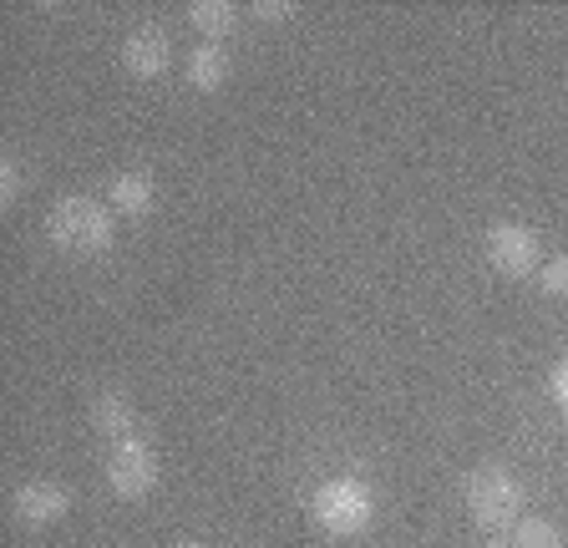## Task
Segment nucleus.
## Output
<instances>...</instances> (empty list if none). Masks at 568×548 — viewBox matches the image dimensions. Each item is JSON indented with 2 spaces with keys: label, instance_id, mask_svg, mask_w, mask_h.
Returning a JSON list of instances; mask_svg holds the SVG:
<instances>
[{
  "label": "nucleus",
  "instance_id": "14",
  "mask_svg": "<svg viewBox=\"0 0 568 548\" xmlns=\"http://www.w3.org/2000/svg\"><path fill=\"white\" fill-rule=\"evenodd\" d=\"M21 193H26V168H21V158H16V153H0V203L11 209Z\"/></svg>",
  "mask_w": 568,
  "mask_h": 548
},
{
  "label": "nucleus",
  "instance_id": "17",
  "mask_svg": "<svg viewBox=\"0 0 568 548\" xmlns=\"http://www.w3.org/2000/svg\"><path fill=\"white\" fill-rule=\"evenodd\" d=\"M487 548H513V538H503V534H487Z\"/></svg>",
  "mask_w": 568,
  "mask_h": 548
},
{
  "label": "nucleus",
  "instance_id": "6",
  "mask_svg": "<svg viewBox=\"0 0 568 548\" xmlns=\"http://www.w3.org/2000/svg\"><path fill=\"white\" fill-rule=\"evenodd\" d=\"M67 513H71V493L61 488L57 477H31L11 498V518L21 528H51V524H61Z\"/></svg>",
  "mask_w": 568,
  "mask_h": 548
},
{
  "label": "nucleus",
  "instance_id": "9",
  "mask_svg": "<svg viewBox=\"0 0 568 548\" xmlns=\"http://www.w3.org/2000/svg\"><path fill=\"white\" fill-rule=\"evenodd\" d=\"M229 72H234V57H229L224 47H213V41H199V47L183 57V82L193 87V92H224Z\"/></svg>",
  "mask_w": 568,
  "mask_h": 548
},
{
  "label": "nucleus",
  "instance_id": "16",
  "mask_svg": "<svg viewBox=\"0 0 568 548\" xmlns=\"http://www.w3.org/2000/svg\"><path fill=\"white\" fill-rule=\"evenodd\" d=\"M548 396L558 402V412H568V356L554 366V376H548Z\"/></svg>",
  "mask_w": 568,
  "mask_h": 548
},
{
  "label": "nucleus",
  "instance_id": "5",
  "mask_svg": "<svg viewBox=\"0 0 568 548\" xmlns=\"http://www.w3.org/2000/svg\"><path fill=\"white\" fill-rule=\"evenodd\" d=\"M483 250H487V264L497 274H508V280H528L544 264V244H538V234L528 224H493Z\"/></svg>",
  "mask_w": 568,
  "mask_h": 548
},
{
  "label": "nucleus",
  "instance_id": "8",
  "mask_svg": "<svg viewBox=\"0 0 568 548\" xmlns=\"http://www.w3.org/2000/svg\"><path fill=\"white\" fill-rule=\"evenodd\" d=\"M106 209L118 219H148L158 209V183L148 168H122V173H112V183H106Z\"/></svg>",
  "mask_w": 568,
  "mask_h": 548
},
{
  "label": "nucleus",
  "instance_id": "15",
  "mask_svg": "<svg viewBox=\"0 0 568 548\" xmlns=\"http://www.w3.org/2000/svg\"><path fill=\"white\" fill-rule=\"evenodd\" d=\"M295 0H254V6H248V16H254V21H264V26H280V21H295Z\"/></svg>",
  "mask_w": 568,
  "mask_h": 548
},
{
  "label": "nucleus",
  "instance_id": "4",
  "mask_svg": "<svg viewBox=\"0 0 568 548\" xmlns=\"http://www.w3.org/2000/svg\"><path fill=\"white\" fill-rule=\"evenodd\" d=\"M106 488L128 503L148 498V493L158 488V447L142 437V432H132V437L106 447Z\"/></svg>",
  "mask_w": 568,
  "mask_h": 548
},
{
  "label": "nucleus",
  "instance_id": "7",
  "mask_svg": "<svg viewBox=\"0 0 568 548\" xmlns=\"http://www.w3.org/2000/svg\"><path fill=\"white\" fill-rule=\"evenodd\" d=\"M122 67H128V77H138V82L163 77L168 67H173V37H168L163 26H138V31H128V41H122Z\"/></svg>",
  "mask_w": 568,
  "mask_h": 548
},
{
  "label": "nucleus",
  "instance_id": "18",
  "mask_svg": "<svg viewBox=\"0 0 568 548\" xmlns=\"http://www.w3.org/2000/svg\"><path fill=\"white\" fill-rule=\"evenodd\" d=\"M173 548H209V544H199V538H183V544H173Z\"/></svg>",
  "mask_w": 568,
  "mask_h": 548
},
{
  "label": "nucleus",
  "instance_id": "2",
  "mask_svg": "<svg viewBox=\"0 0 568 548\" xmlns=\"http://www.w3.org/2000/svg\"><path fill=\"white\" fill-rule=\"evenodd\" d=\"M310 518L325 538H361L376 524V493L361 477H325L310 498Z\"/></svg>",
  "mask_w": 568,
  "mask_h": 548
},
{
  "label": "nucleus",
  "instance_id": "11",
  "mask_svg": "<svg viewBox=\"0 0 568 548\" xmlns=\"http://www.w3.org/2000/svg\"><path fill=\"white\" fill-rule=\"evenodd\" d=\"M92 427L102 432L106 442H122L138 432V406L128 402V392H102L92 402Z\"/></svg>",
  "mask_w": 568,
  "mask_h": 548
},
{
  "label": "nucleus",
  "instance_id": "10",
  "mask_svg": "<svg viewBox=\"0 0 568 548\" xmlns=\"http://www.w3.org/2000/svg\"><path fill=\"white\" fill-rule=\"evenodd\" d=\"M189 26L199 31L203 41L224 47V41L239 31V6H234V0H193V6H189Z\"/></svg>",
  "mask_w": 568,
  "mask_h": 548
},
{
  "label": "nucleus",
  "instance_id": "3",
  "mask_svg": "<svg viewBox=\"0 0 568 548\" xmlns=\"http://www.w3.org/2000/svg\"><path fill=\"white\" fill-rule=\"evenodd\" d=\"M523 508H528V493H523V483L508 467L487 463L467 477V513L477 518V528L503 534V528H513L523 518Z\"/></svg>",
  "mask_w": 568,
  "mask_h": 548
},
{
  "label": "nucleus",
  "instance_id": "1",
  "mask_svg": "<svg viewBox=\"0 0 568 548\" xmlns=\"http://www.w3.org/2000/svg\"><path fill=\"white\" fill-rule=\"evenodd\" d=\"M47 239L61 254H77V260H97L118 244V214L106 209V199L92 193H67L57 199V209L47 214Z\"/></svg>",
  "mask_w": 568,
  "mask_h": 548
},
{
  "label": "nucleus",
  "instance_id": "12",
  "mask_svg": "<svg viewBox=\"0 0 568 548\" xmlns=\"http://www.w3.org/2000/svg\"><path fill=\"white\" fill-rule=\"evenodd\" d=\"M513 548H568V544L558 534V524H548V518H518L513 524Z\"/></svg>",
  "mask_w": 568,
  "mask_h": 548
},
{
  "label": "nucleus",
  "instance_id": "13",
  "mask_svg": "<svg viewBox=\"0 0 568 548\" xmlns=\"http://www.w3.org/2000/svg\"><path fill=\"white\" fill-rule=\"evenodd\" d=\"M532 280H538V290H544L548 300H568V254H558V260H544Z\"/></svg>",
  "mask_w": 568,
  "mask_h": 548
}]
</instances>
